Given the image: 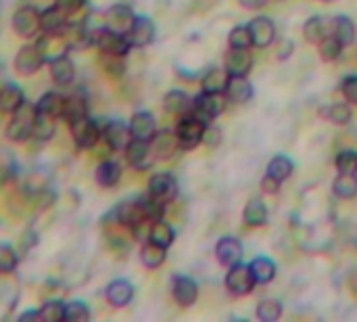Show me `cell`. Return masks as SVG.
Instances as JSON below:
<instances>
[{
    "label": "cell",
    "mask_w": 357,
    "mask_h": 322,
    "mask_svg": "<svg viewBox=\"0 0 357 322\" xmlns=\"http://www.w3.org/2000/svg\"><path fill=\"white\" fill-rule=\"evenodd\" d=\"M228 96L226 92H201L192 98V107H190V113L197 115L199 119L211 124L213 119H218L224 111H226V105H228Z\"/></svg>",
    "instance_id": "6da1fadb"
},
{
    "label": "cell",
    "mask_w": 357,
    "mask_h": 322,
    "mask_svg": "<svg viewBox=\"0 0 357 322\" xmlns=\"http://www.w3.org/2000/svg\"><path fill=\"white\" fill-rule=\"evenodd\" d=\"M44 63L46 61H44L38 44H23L15 54V71L19 75H33Z\"/></svg>",
    "instance_id": "30bf717a"
},
{
    "label": "cell",
    "mask_w": 357,
    "mask_h": 322,
    "mask_svg": "<svg viewBox=\"0 0 357 322\" xmlns=\"http://www.w3.org/2000/svg\"><path fill=\"white\" fill-rule=\"evenodd\" d=\"M56 132V119L50 117V115H44V113H38L36 122H33V132H31V138L38 140V142H46L54 136Z\"/></svg>",
    "instance_id": "ab89813d"
},
{
    "label": "cell",
    "mask_w": 357,
    "mask_h": 322,
    "mask_svg": "<svg viewBox=\"0 0 357 322\" xmlns=\"http://www.w3.org/2000/svg\"><path fill=\"white\" fill-rule=\"evenodd\" d=\"M65 312H67V304H63L61 300H48L40 308V319L42 322H63Z\"/></svg>",
    "instance_id": "bcb514c9"
},
{
    "label": "cell",
    "mask_w": 357,
    "mask_h": 322,
    "mask_svg": "<svg viewBox=\"0 0 357 322\" xmlns=\"http://www.w3.org/2000/svg\"><path fill=\"white\" fill-rule=\"evenodd\" d=\"M255 314H257V319L261 322L280 321V316H282V304L278 300H272V298L261 300L257 304V312Z\"/></svg>",
    "instance_id": "f6af8a7d"
},
{
    "label": "cell",
    "mask_w": 357,
    "mask_h": 322,
    "mask_svg": "<svg viewBox=\"0 0 357 322\" xmlns=\"http://www.w3.org/2000/svg\"><path fill=\"white\" fill-rule=\"evenodd\" d=\"M331 34H335V36L343 42V46H351V44L356 42L357 36L356 23H354L351 17H347V15H337V17L331 21Z\"/></svg>",
    "instance_id": "d6a6232c"
},
{
    "label": "cell",
    "mask_w": 357,
    "mask_h": 322,
    "mask_svg": "<svg viewBox=\"0 0 357 322\" xmlns=\"http://www.w3.org/2000/svg\"><path fill=\"white\" fill-rule=\"evenodd\" d=\"M176 239V230L165 222V220H157L153 222V228H151V241L163 245V247H169Z\"/></svg>",
    "instance_id": "7dc6e473"
},
{
    "label": "cell",
    "mask_w": 357,
    "mask_h": 322,
    "mask_svg": "<svg viewBox=\"0 0 357 322\" xmlns=\"http://www.w3.org/2000/svg\"><path fill=\"white\" fill-rule=\"evenodd\" d=\"M165 258H167V247H163V245H159L155 241L142 243V247H140V262H142L144 268L155 270V268L163 266Z\"/></svg>",
    "instance_id": "4dcf8cb0"
},
{
    "label": "cell",
    "mask_w": 357,
    "mask_h": 322,
    "mask_svg": "<svg viewBox=\"0 0 357 322\" xmlns=\"http://www.w3.org/2000/svg\"><path fill=\"white\" fill-rule=\"evenodd\" d=\"M13 29L21 38H36L42 31V10L36 6H19L13 13Z\"/></svg>",
    "instance_id": "5b68a950"
},
{
    "label": "cell",
    "mask_w": 357,
    "mask_h": 322,
    "mask_svg": "<svg viewBox=\"0 0 357 322\" xmlns=\"http://www.w3.org/2000/svg\"><path fill=\"white\" fill-rule=\"evenodd\" d=\"M295 52V44H293V40H289V38H282V40H278L276 42V59L278 61H287V59H291V54Z\"/></svg>",
    "instance_id": "6f0895ef"
},
{
    "label": "cell",
    "mask_w": 357,
    "mask_h": 322,
    "mask_svg": "<svg viewBox=\"0 0 357 322\" xmlns=\"http://www.w3.org/2000/svg\"><path fill=\"white\" fill-rule=\"evenodd\" d=\"M102 71L109 75V78H121L128 69L126 65V54H109V52H102L100 59H98Z\"/></svg>",
    "instance_id": "b9f144b4"
},
{
    "label": "cell",
    "mask_w": 357,
    "mask_h": 322,
    "mask_svg": "<svg viewBox=\"0 0 357 322\" xmlns=\"http://www.w3.org/2000/svg\"><path fill=\"white\" fill-rule=\"evenodd\" d=\"M349 287H351V293L357 298V270L351 275V279H349Z\"/></svg>",
    "instance_id": "e7e4bbea"
},
{
    "label": "cell",
    "mask_w": 357,
    "mask_h": 322,
    "mask_svg": "<svg viewBox=\"0 0 357 322\" xmlns=\"http://www.w3.org/2000/svg\"><path fill=\"white\" fill-rule=\"evenodd\" d=\"M230 73L226 67H209L203 78H201V86L205 92H226Z\"/></svg>",
    "instance_id": "1f68e13d"
},
{
    "label": "cell",
    "mask_w": 357,
    "mask_h": 322,
    "mask_svg": "<svg viewBox=\"0 0 357 322\" xmlns=\"http://www.w3.org/2000/svg\"><path fill=\"white\" fill-rule=\"evenodd\" d=\"M54 201H56V195H54L50 189H46V191H42V193L29 197V205H31V210L38 212V214H40V212H46L48 207H52Z\"/></svg>",
    "instance_id": "f5cc1de1"
},
{
    "label": "cell",
    "mask_w": 357,
    "mask_h": 322,
    "mask_svg": "<svg viewBox=\"0 0 357 322\" xmlns=\"http://www.w3.org/2000/svg\"><path fill=\"white\" fill-rule=\"evenodd\" d=\"M343 42L335 36V34H328L320 44H318V50H320V59L324 61V63H335V61H339L341 59V54H343Z\"/></svg>",
    "instance_id": "f35d334b"
},
{
    "label": "cell",
    "mask_w": 357,
    "mask_h": 322,
    "mask_svg": "<svg viewBox=\"0 0 357 322\" xmlns=\"http://www.w3.org/2000/svg\"><path fill=\"white\" fill-rule=\"evenodd\" d=\"M157 36L155 23L153 19L144 17V15H136V21L132 25V29L128 31V40L132 44V48H146L149 44H153Z\"/></svg>",
    "instance_id": "2e32d148"
},
{
    "label": "cell",
    "mask_w": 357,
    "mask_h": 322,
    "mask_svg": "<svg viewBox=\"0 0 357 322\" xmlns=\"http://www.w3.org/2000/svg\"><path fill=\"white\" fill-rule=\"evenodd\" d=\"M21 245H23V251H29L31 247H36L38 245V233L36 230H25L23 235H21Z\"/></svg>",
    "instance_id": "94428289"
},
{
    "label": "cell",
    "mask_w": 357,
    "mask_h": 322,
    "mask_svg": "<svg viewBox=\"0 0 357 322\" xmlns=\"http://www.w3.org/2000/svg\"><path fill=\"white\" fill-rule=\"evenodd\" d=\"M339 174H357V151H341L335 159Z\"/></svg>",
    "instance_id": "f907efd6"
},
{
    "label": "cell",
    "mask_w": 357,
    "mask_h": 322,
    "mask_svg": "<svg viewBox=\"0 0 357 322\" xmlns=\"http://www.w3.org/2000/svg\"><path fill=\"white\" fill-rule=\"evenodd\" d=\"M251 270L255 275L257 285H270L276 279V275H278V268H276V264L270 258H257V260H253L251 262Z\"/></svg>",
    "instance_id": "74e56055"
},
{
    "label": "cell",
    "mask_w": 357,
    "mask_h": 322,
    "mask_svg": "<svg viewBox=\"0 0 357 322\" xmlns=\"http://www.w3.org/2000/svg\"><path fill=\"white\" fill-rule=\"evenodd\" d=\"M86 2H88V0H54V4L67 15V19H71Z\"/></svg>",
    "instance_id": "9f6ffc18"
},
{
    "label": "cell",
    "mask_w": 357,
    "mask_h": 322,
    "mask_svg": "<svg viewBox=\"0 0 357 322\" xmlns=\"http://www.w3.org/2000/svg\"><path fill=\"white\" fill-rule=\"evenodd\" d=\"M243 222L249 228H261L268 222V207L261 199H249L243 210Z\"/></svg>",
    "instance_id": "f546056e"
},
{
    "label": "cell",
    "mask_w": 357,
    "mask_h": 322,
    "mask_svg": "<svg viewBox=\"0 0 357 322\" xmlns=\"http://www.w3.org/2000/svg\"><path fill=\"white\" fill-rule=\"evenodd\" d=\"M69 50H86L94 46V29L88 23H69L63 31Z\"/></svg>",
    "instance_id": "e0dca14e"
},
{
    "label": "cell",
    "mask_w": 357,
    "mask_h": 322,
    "mask_svg": "<svg viewBox=\"0 0 357 322\" xmlns=\"http://www.w3.org/2000/svg\"><path fill=\"white\" fill-rule=\"evenodd\" d=\"M17 266H19V254L10 245H2L0 247V272L10 275L17 270Z\"/></svg>",
    "instance_id": "681fc988"
},
{
    "label": "cell",
    "mask_w": 357,
    "mask_h": 322,
    "mask_svg": "<svg viewBox=\"0 0 357 322\" xmlns=\"http://www.w3.org/2000/svg\"><path fill=\"white\" fill-rule=\"evenodd\" d=\"M333 193L335 197L349 201L357 197V174H339L333 182Z\"/></svg>",
    "instance_id": "8d00e7d4"
},
{
    "label": "cell",
    "mask_w": 357,
    "mask_h": 322,
    "mask_svg": "<svg viewBox=\"0 0 357 322\" xmlns=\"http://www.w3.org/2000/svg\"><path fill=\"white\" fill-rule=\"evenodd\" d=\"M253 46L255 48H268L276 40V25L270 17H255L249 23Z\"/></svg>",
    "instance_id": "ac0fdd59"
},
{
    "label": "cell",
    "mask_w": 357,
    "mask_h": 322,
    "mask_svg": "<svg viewBox=\"0 0 357 322\" xmlns=\"http://www.w3.org/2000/svg\"><path fill=\"white\" fill-rule=\"evenodd\" d=\"M48 69H50V78L56 86H71L75 80V63L67 54L50 61Z\"/></svg>",
    "instance_id": "7402d4cb"
},
{
    "label": "cell",
    "mask_w": 357,
    "mask_h": 322,
    "mask_svg": "<svg viewBox=\"0 0 357 322\" xmlns=\"http://www.w3.org/2000/svg\"><path fill=\"white\" fill-rule=\"evenodd\" d=\"M86 115H88V98H86V94L79 92V90L71 92L67 96V103H65V115H63V119L67 124H71V122H75L79 117H86Z\"/></svg>",
    "instance_id": "836d02e7"
},
{
    "label": "cell",
    "mask_w": 357,
    "mask_h": 322,
    "mask_svg": "<svg viewBox=\"0 0 357 322\" xmlns=\"http://www.w3.org/2000/svg\"><path fill=\"white\" fill-rule=\"evenodd\" d=\"M243 256H245V249L236 237H222L215 245V258L224 268H232L241 264Z\"/></svg>",
    "instance_id": "9a60e30c"
},
{
    "label": "cell",
    "mask_w": 357,
    "mask_h": 322,
    "mask_svg": "<svg viewBox=\"0 0 357 322\" xmlns=\"http://www.w3.org/2000/svg\"><path fill=\"white\" fill-rule=\"evenodd\" d=\"M111 218H113V222L115 224H121V226H126L128 230L132 228V226H136L138 222H142V220H149L146 218V210H144V203H142V197L140 199H128V201H121L111 214H109Z\"/></svg>",
    "instance_id": "52a82bcc"
},
{
    "label": "cell",
    "mask_w": 357,
    "mask_h": 322,
    "mask_svg": "<svg viewBox=\"0 0 357 322\" xmlns=\"http://www.w3.org/2000/svg\"><path fill=\"white\" fill-rule=\"evenodd\" d=\"M69 130H71V138H73L77 149H94L102 138V128L90 115L71 122Z\"/></svg>",
    "instance_id": "277c9868"
},
{
    "label": "cell",
    "mask_w": 357,
    "mask_h": 322,
    "mask_svg": "<svg viewBox=\"0 0 357 322\" xmlns=\"http://www.w3.org/2000/svg\"><path fill=\"white\" fill-rule=\"evenodd\" d=\"M92 319L90 308L84 302H69L67 304V312H65V321L67 322H88Z\"/></svg>",
    "instance_id": "816d5d0a"
},
{
    "label": "cell",
    "mask_w": 357,
    "mask_h": 322,
    "mask_svg": "<svg viewBox=\"0 0 357 322\" xmlns=\"http://www.w3.org/2000/svg\"><path fill=\"white\" fill-rule=\"evenodd\" d=\"M151 147H153L155 159L159 161L172 159L180 151V140H178L176 130H157V134L151 140Z\"/></svg>",
    "instance_id": "5bb4252c"
},
{
    "label": "cell",
    "mask_w": 357,
    "mask_h": 322,
    "mask_svg": "<svg viewBox=\"0 0 357 322\" xmlns=\"http://www.w3.org/2000/svg\"><path fill=\"white\" fill-rule=\"evenodd\" d=\"M146 195H151L153 199H157V201L169 205V203H174L176 197H178V182H176V178H174L172 174H163V172H161V174H155V176H151V180H149V191H146Z\"/></svg>",
    "instance_id": "ba28073f"
},
{
    "label": "cell",
    "mask_w": 357,
    "mask_h": 322,
    "mask_svg": "<svg viewBox=\"0 0 357 322\" xmlns=\"http://www.w3.org/2000/svg\"><path fill=\"white\" fill-rule=\"evenodd\" d=\"M228 44H230V48H251L253 46V38H251L249 25L232 27L230 34H228Z\"/></svg>",
    "instance_id": "c3c4849f"
},
{
    "label": "cell",
    "mask_w": 357,
    "mask_h": 322,
    "mask_svg": "<svg viewBox=\"0 0 357 322\" xmlns=\"http://www.w3.org/2000/svg\"><path fill=\"white\" fill-rule=\"evenodd\" d=\"M105 300L113 308H126L134 300V287H132V283L126 281V279L111 281L105 287Z\"/></svg>",
    "instance_id": "d6986e66"
},
{
    "label": "cell",
    "mask_w": 357,
    "mask_h": 322,
    "mask_svg": "<svg viewBox=\"0 0 357 322\" xmlns=\"http://www.w3.org/2000/svg\"><path fill=\"white\" fill-rule=\"evenodd\" d=\"M105 25L107 27H111V29H115V31H119V34H126L128 36V31L132 29V25H134V21H136V15H134V10H132V6L130 4H113V6H109L107 10H105Z\"/></svg>",
    "instance_id": "8fae6325"
},
{
    "label": "cell",
    "mask_w": 357,
    "mask_h": 322,
    "mask_svg": "<svg viewBox=\"0 0 357 322\" xmlns=\"http://www.w3.org/2000/svg\"><path fill=\"white\" fill-rule=\"evenodd\" d=\"M25 103V94L17 84H4L0 92V107L4 113H15Z\"/></svg>",
    "instance_id": "d590c367"
},
{
    "label": "cell",
    "mask_w": 357,
    "mask_h": 322,
    "mask_svg": "<svg viewBox=\"0 0 357 322\" xmlns=\"http://www.w3.org/2000/svg\"><path fill=\"white\" fill-rule=\"evenodd\" d=\"M65 103H67V96H63L59 92H46V94L40 96V101L36 105H38V111L40 113L50 115L54 119H63V115H65Z\"/></svg>",
    "instance_id": "83f0119b"
},
{
    "label": "cell",
    "mask_w": 357,
    "mask_h": 322,
    "mask_svg": "<svg viewBox=\"0 0 357 322\" xmlns=\"http://www.w3.org/2000/svg\"><path fill=\"white\" fill-rule=\"evenodd\" d=\"M280 184H282V180H278L276 176H272V174H268V172H266V176L261 178V191H264L266 195H276V193L280 191Z\"/></svg>",
    "instance_id": "91938a15"
},
{
    "label": "cell",
    "mask_w": 357,
    "mask_h": 322,
    "mask_svg": "<svg viewBox=\"0 0 357 322\" xmlns=\"http://www.w3.org/2000/svg\"><path fill=\"white\" fill-rule=\"evenodd\" d=\"M48 174H44V172H31V174H27L25 178H23V182H21V191L27 195V197H33V195H38V193H42V191H46V189H50L48 186Z\"/></svg>",
    "instance_id": "7bdbcfd3"
},
{
    "label": "cell",
    "mask_w": 357,
    "mask_h": 322,
    "mask_svg": "<svg viewBox=\"0 0 357 322\" xmlns=\"http://www.w3.org/2000/svg\"><path fill=\"white\" fill-rule=\"evenodd\" d=\"M226 96L234 105H245L253 98V84L247 80V75H230Z\"/></svg>",
    "instance_id": "603a6c76"
},
{
    "label": "cell",
    "mask_w": 357,
    "mask_h": 322,
    "mask_svg": "<svg viewBox=\"0 0 357 322\" xmlns=\"http://www.w3.org/2000/svg\"><path fill=\"white\" fill-rule=\"evenodd\" d=\"M94 46L100 52H109V54H128L132 44L128 40L126 34H119L107 25L102 27H94Z\"/></svg>",
    "instance_id": "8992f818"
},
{
    "label": "cell",
    "mask_w": 357,
    "mask_h": 322,
    "mask_svg": "<svg viewBox=\"0 0 357 322\" xmlns=\"http://www.w3.org/2000/svg\"><path fill=\"white\" fill-rule=\"evenodd\" d=\"M190 107H192V98L184 90H172L163 98V109L169 115H178V117L188 115L190 113Z\"/></svg>",
    "instance_id": "4316f807"
},
{
    "label": "cell",
    "mask_w": 357,
    "mask_h": 322,
    "mask_svg": "<svg viewBox=\"0 0 357 322\" xmlns=\"http://www.w3.org/2000/svg\"><path fill=\"white\" fill-rule=\"evenodd\" d=\"M130 130H132V136L134 138H140V140H149L151 142L153 136L157 134V122H155L153 113L138 111L130 119Z\"/></svg>",
    "instance_id": "cb8c5ba5"
},
{
    "label": "cell",
    "mask_w": 357,
    "mask_h": 322,
    "mask_svg": "<svg viewBox=\"0 0 357 322\" xmlns=\"http://www.w3.org/2000/svg\"><path fill=\"white\" fill-rule=\"evenodd\" d=\"M322 115L335 126H347L351 122V117H354L351 103L349 101L347 103H333V105H328V109H324Z\"/></svg>",
    "instance_id": "60d3db41"
},
{
    "label": "cell",
    "mask_w": 357,
    "mask_h": 322,
    "mask_svg": "<svg viewBox=\"0 0 357 322\" xmlns=\"http://www.w3.org/2000/svg\"><path fill=\"white\" fill-rule=\"evenodd\" d=\"M172 298L178 306L182 308H190L197 304L199 300V285L184 275H176L172 279Z\"/></svg>",
    "instance_id": "7c38bea8"
},
{
    "label": "cell",
    "mask_w": 357,
    "mask_h": 322,
    "mask_svg": "<svg viewBox=\"0 0 357 322\" xmlns=\"http://www.w3.org/2000/svg\"><path fill=\"white\" fill-rule=\"evenodd\" d=\"M326 2H335V0H326Z\"/></svg>",
    "instance_id": "03108f58"
},
{
    "label": "cell",
    "mask_w": 357,
    "mask_h": 322,
    "mask_svg": "<svg viewBox=\"0 0 357 322\" xmlns=\"http://www.w3.org/2000/svg\"><path fill=\"white\" fill-rule=\"evenodd\" d=\"M142 203H144V210H146V218H149V220H153V222L163 220V214H165V207H167L165 203L153 199L151 195L142 197Z\"/></svg>",
    "instance_id": "db71d44e"
},
{
    "label": "cell",
    "mask_w": 357,
    "mask_h": 322,
    "mask_svg": "<svg viewBox=\"0 0 357 322\" xmlns=\"http://www.w3.org/2000/svg\"><path fill=\"white\" fill-rule=\"evenodd\" d=\"M17 322H42L40 310H25L17 316Z\"/></svg>",
    "instance_id": "6125c7cd"
},
{
    "label": "cell",
    "mask_w": 357,
    "mask_h": 322,
    "mask_svg": "<svg viewBox=\"0 0 357 322\" xmlns=\"http://www.w3.org/2000/svg\"><path fill=\"white\" fill-rule=\"evenodd\" d=\"M36 44H38V48H40L46 63H50V61H54V59L69 52V46H67V40H65L63 34H42V38Z\"/></svg>",
    "instance_id": "44dd1931"
},
{
    "label": "cell",
    "mask_w": 357,
    "mask_h": 322,
    "mask_svg": "<svg viewBox=\"0 0 357 322\" xmlns=\"http://www.w3.org/2000/svg\"><path fill=\"white\" fill-rule=\"evenodd\" d=\"M224 67L230 75H249L253 67V54L249 48H230L224 57Z\"/></svg>",
    "instance_id": "ffe728a7"
},
{
    "label": "cell",
    "mask_w": 357,
    "mask_h": 322,
    "mask_svg": "<svg viewBox=\"0 0 357 322\" xmlns=\"http://www.w3.org/2000/svg\"><path fill=\"white\" fill-rule=\"evenodd\" d=\"M341 90L351 105H357V75H347L341 84Z\"/></svg>",
    "instance_id": "11a10c76"
},
{
    "label": "cell",
    "mask_w": 357,
    "mask_h": 322,
    "mask_svg": "<svg viewBox=\"0 0 357 322\" xmlns=\"http://www.w3.org/2000/svg\"><path fill=\"white\" fill-rule=\"evenodd\" d=\"M123 155H126L128 166L132 170H138V172L149 170L151 163H153V157H155L151 142L149 140H140V138H132V142L126 147Z\"/></svg>",
    "instance_id": "9c48e42d"
},
{
    "label": "cell",
    "mask_w": 357,
    "mask_h": 322,
    "mask_svg": "<svg viewBox=\"0 0 357 322\" xmlns=\"http://www.w3.org/2000/svg\"><path fill=\"white\" fill-rule=\"evenodd\" d=\"M224 285L228 289V293L232 298H245V295H251L257 281H255V275L251 270V264H236L232 268H228V275L224 279Z\"/></svg>",
    "instance_id": "3957f363"
},
{
    "label": "cell",
    "mask_w": 357,
    "mask_h": 322,
    "mask_svg": "<svg viewBox=\"0 0 357 322\" xmlns=\"http://www.w3.org/2000/svg\"><path fill=\"white\" fill-rule=\"evenodd\" d=\"M293 172H295V163H293V159L291 157H287V155H276L270 163H268V174H272V176H276L278 180H289L291 176H293Z\"/></svg>",
    "instance_id": "ee69618b"
},
{
    "label": "cell",
    "mask_w": 357,
    "mask_h": 322,
    "mask_svg": "<svg viewBox=\"0 0 357 322\" xmlns=\"http://www.w3.org/2000/svg\"><path fill=\"white\" fill-rule=\"evenodd\" d=\"M207 122L199 119L197 115L188 113V115H182L178 126H176V134H178V140H180V149L182 151H192L197 149L201 142H203V136H205V130H207Z\"/></svg>",
    "instance_id": "7a4b0ae2"
},
{
    "label": "cell",
    "mask_w": 357,
    "mask_h": 322,
    "mask_svg": "<svg viewBox=\"0 0 357 322\" xmlns=\"http://www.w3.org/2000/svg\"><path fill=\"white\" fill-rule=\"evenodd\" d=\"M94 178H96V184L100 189H113L121 180V166L117 161H113V159H105V161L98 163Z\"/></svg>",
    "instance_id": "d4e9b609"
},
{
    "label": "cell",
    "mask_w": 357,
    "mask_h": 322,
    "mask_svg": "<svg viewBox=\"0 0 357 322\" xmlns=\"http://www.w3.org/2000/svg\"><path fill=\"white\" fill-rule=\"evenodd\" d=\"M331 34V25L326 23L324 17H310L303 25V36L310 44H320L326 36Z\"/></svg>",
    "instance_id": "e575fe53"
},
{
    "label": "cell",
    "mask_w": 357,
    "mask_h": 322,
    "mask_svg": "<svg viewBox=\"0 0 357 322\" xmlns=\"http://www.w3.org/2000/svg\"><path fill=\"white\" fill-rule=\"evenodd\" d=\"M238 2H241V6L247 8V10H259L268 0H238Z\"/></svg>",
    "instance_id": "be15d7a7"
},
{
    "label": "cell",
    "mask_w": 357,
    "mask_h": 322,
    "mask_svg": "<svg viewBox=\"0 0 357 322\" xmlns=\"http://www.w3.org/2000/svg\"><path fill=\"white\" fill-rule=\"evenodd\" d=\"M102 138L109 142V147L119 153V151H126V147L132 142V130H130V124H123V122H107L102 126Z\"/></svg>",
    "instance_id": "4fadbf2b"
},
{
    "label": "cell",
    "mask_w": 357,
    "mask_h": 322,
    "mask_svg": "<svg viewBox=\"0 0 357 322\" xmlns=\"http://www.w3.org/2000/svg\"><path fill=\"white\" fill-rule=\"evenodd\" d=\"M31 132H33V122H27V119L10 113V119L4 128V136L10 142H25L27 138H31Z\"/></svg>",
    "instance_id": "f1b7e54d"
},
{
    "label": "cell",
    "mask_w": 357,
    "mask_h": 322,
    "mask_svg": "<svg viewBox=\"0 0 357 322\" xmlns=\"http://www.w3.org/2000/svg\"><path fill=\"white\" fill-rule=\"evenodd\" d=\"M222 130L220 128H215V126H207V130H205V136H203V145H207V147H220V142H222Z\"/></svg>",
    "instance_id": "680465c9"
},
{
    "label": "cell",
    "mask_w": 357,
    "mask_h": 322,
    "mask_svg": "<svg viewBox=\"0 0 357 322\" xmlns=\"http://www.w3.org/2000/svg\"><path fill=\"white\" fill-rule=\"evenodd\" d=\"M67 25L69 19L56 4L42 10V34H63Z\"/></svg>",
    "instance_id": "484cf974"
}]
</instances>
